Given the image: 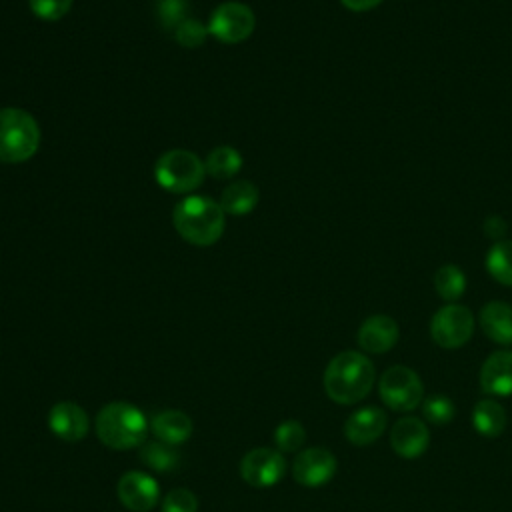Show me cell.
I'll return each instance as SVG.
<instances>
[{
	"label": "cell",
	"mask_w": 512,
	"mask_h": 512,
	"mask_svg": "<svg viewBox=\"0 0 512 512\" xmlns=\"http://www.w3.org/2000/svg\"><path fill=\"white\" fill-rule=\"evenodd\" d=\"M374 384V366L368 356L346 350L336 354L324 370V390L338 404H354L368 396Z\"/></svg>",
	"instance_id": "1"
},
{
	"label": "cell",
	"mask_w": 512,
	"mask_h": 512,
	"mask_svg": "<svg viewBox=\"0 0 512 512\" xmlns=\"http://www.w3.org/2000/svg\"><path fill=\"white\" fill-rule=\"evenodd\" d=\"M172 222L186 242L194 246H210L222 236L226 214L220 202L210 196L192 194L174 206Z\"/></svg>",
	"instance_id": "2"
},
{
	"label": "cell",
	"mask_w": 512,
	"mask_h": 512,
	"mask_svg": "<svg viewBox=\"0 0 512 512\" xmlns=\"http://www.w3.org/2000/svg\"><path fill=\"white\" fill-rule=\"evenodd\" d=\"M148 420L140 408L128 402H110L96 416L98 438L114 450H128L144 444Z\"/></svg>",
	"instance_id": "3"
},
{
	"label": "cell",
	"mask_w": 512,
	"mask_h": 512,
	"mask_svg": "<svg viewBox=\"0 0 512 512\" xmlns=\"http://www.w3.org/2000/svg\"><path fill=\"white\" fill-rule=\"evenodd\" d=\"M40 126L20 108H0V162L18 164L36 154Z\"/></svg>",
	"instance_id": "4"
},
{
	"label": "cell",
	"mask_w": 512,
	"mask_h": 512,
	"mask_svg": "<svg viewBox=\"0 0 512 512\" xmlns=\"http://www.w3.org/2000/svg\"><path fill=\"white\" fill-rule=\"evenodd\" d=\"M204 176V162L194 152L182 148L164 152L154 166V178L158 186L172 194H188L196 190Z\"/></svg>",
	"instance_id": "5"
},
{
	"label": "cell",
	"mask_w": 512,
	"mask_h": 512,
	"mask_svg": "<svg viewBox=\"0 0 512 512\" xmlns=\"http://www.w3.org/2000/svg\"><path fill=\"white\" fill-rule=\"evenodd\" d=\"M384 404L396 412H410L424 400L420 376L408 366H390L378 382Z\"/></svg>",
	"instance_id": "6"
},
{
	"label": "cell",
	"mask_w": 512,
	"mask_h": 512,
	"mask_svg": "<svg viewBox=\"0 0 512 512\" xmlns=\"http://www.w3.org/2000/svg\"><path fill=\"white\" fill-rule=\"evenodd\" d=\"M474 332V316L462 304L442 306L430 320V336L442 348L464 346Z\"/></svg>",
	"instance_id": "7"
},
{
	"label": "cell",
	"mask_w": 512,
	"mask_h": 512,
	"mask_svg": "<svg viewBox=\"0 0 512 512\" xmlns=\"http://www.w3.org/2000/svg\"><path fill=\"white\" fill-rule=\"evenodd\" d=\"M256 26V16L250 6L242 2H224L212 14L208 22V32L224 44L244 42Z\"/></svg>",
	"instance_id": "8"
},
{
	"label": "cell",
	"mask_w": 512,
	"mask_h": 512,
	"mask_svg": "<svg viewBox=\"0 0 512 512\" xmlns=\"http://www.w3.org/2000/svg\"><path fill=\"white\" fill-rule=\"evenodd\" d=\"M284 472L286 460L278 450L272 448H254L240 462L242 478L256 488L274 486Z\"/></svg>",
	"instance_id": "9"
},
{
	"label": "cell",
	"mask_w": 512,
	"mask_h": 512,
	"mask_svg": "<svg viewBox=\"0 0 512 512\" xmlns=\"http://www.w3.org/2000/svg\"><path fill=\"white\" fill-rule=\"evenodd\" d=\"M334 474H336V458L330 450L320 446L302 450L292 464L294 480L310 488L330 482Z\"/></svg>",
	"instance_id": "10"
},
{
	"label": "cell",
	"mask_w": 512,
	"mask_h": 512,
	"mask_svg": "<svg viewBox=\"0 0 512 512\" xmlns=\"http://www.w3.org/2000/svg\"><path fill=\"white\" fill-rule=\"evenodd\" d=\"M116 490L120 502L132 512H148L150 508H154L160 496V486L156 484V480L138 470L126 472L118 480Z\"/></svg>",
	"instance_id": "11"
},
{
	"label": "cell",
	"mask_w": 512,
	"mask_h": 512,
	"mask_svg": "<svg viewBox=\"0 0 512 512\" xmlns=\"http://www.w3.org/2000/svg\"><path fill=\"white\" fill-rule=\"evenodd\" d=\"M392 450L402 458H418L430 444L428 426L414 416L400 418L390 432Z\"/></svg>",
	"instance_id": "12"
},
{
	"label": "cell",
	"mask_w": 512,
	"mask_h": 512,
	"mask_svg": "<svg viewBox=\"0 0 512 512\" xmlns=\"http://www.w3.org/2000/svg\"><path fill=\"white\" fill-rule=\"evenodd\" d=\"M400 330L394 318L386 314H374L366 318L358 330V344L364 352L384 354L398 342Z\"/></svg>",
	"instance_id": "13"
},
{
	"label": "cell",
	"mask_w": 512,
	"mask_h": 512,
	"mask_svg": "<svg viewBox=\"0 0 512 512\" xmlns=\"http://www.w3.org/2000/svg\"><path fill=\"white\" fill-rule=\"evenodd\" d=\"M480 386L490 396L512 394V350L492 352L480 368Z\"/></svg>",
	"instance_id": "14"
},
{
	"label": "cell",
	"mask_w": 512,
	"mask_h": 512,
	"mask_svg": "<svg viewBox=\"0 0 512 512\" xmlns=\"http://www.w3.org/2000/svg\"><path fill=\"white\" fill-rule=\"evenodd\" d=\"M48 426L58 438H62L66 442H76L86 436L90 422H88L86 412L78 404L58 402L50 408Z\"/></svg>",
	"instance_id": "15"
},
{
	"label": "cell",
	"mask_w": 512,
	"mask_h": 512,
	"mask_svg": "<svg viewBox=\"0 0 512 512\" xmlns=\"http://www.w3.org/2000/svg\"><path fill=\"white\" fill-rule=\"evenodd\" d=\"M386 428V414L384 410L376 406H366L356 410L344 424V434L348 442L356 446H366L372 444L382 436Z\"/></svg>",
	"instance_id": "16"
},
{
	"label": "cell",
	"mask_w": 512,
	"mask_h": 512,
	"mask_svg": "<svg viewBox=\"0 0 512 512\" xmlns=\"http://www.w3.org/2000/svg\"><path fill=\"white\" fill-rule=\"evenodd\" d=\"M482 332L498 344H512V306L506 302H488L480 310Z\"/></svg>",
	"instance_id": "17"
},
{
	"label": "cell",
	"mask_w": 512,
	"mask_h": 512,
	"mask_svg": "<svg viewBox=\"0 0 512 512\" xmlns=\"http://www.w3.org/2000/svg\"><path fill=\"white\" fill-rule=\"evenodd\" d=\"M150 428L158 440L176 446L190 438L192 420L180 410H164L152 418Z\"/></svg>",
	"instance_id": "18"
},
{
	"label": "cell",
	"mask_w": 512,
	"mask_h": 512,
	"mask_svg": "<svg viewBox=\"0 0 512 512\" xmlns=\"http://www.w3.org/2000/svg\"><path fill=\"white\" fill-rule=\"evenodd\" d=\"M260 192L254 182L250 180H236L228 184L220 194V206L224 214L230 216H246L250 214L258 204Z\"/></svg>",
	"instance_id": "19"
},
{
	"label": "cell",
	"mask_w": 512,
	"mask_h": 512,
	"mask_svg": "<svg viewBox=\"0 0 512 512\" xmlns=\"http://www.w3.org/2000/svg\"><path fill=\"white\" fill-rule=\"evenodd\" d=\"M472 424H474L476 432L482 436H488V438L500 436L506 428V410L500 402H496L492 398L480 400L474 406Z\"/></svg>",
	"instance_id": "20"
},
{
	"label": "cell",
	"mask_w": 512,
	"mask_h": 512,
	"mask_svg": "<svg viewBox=\"0 0 512 512\" xmlns=\"http://www.w3.org/2000/svg\"><path fill=\"white\" fill-rule=\"evenodd\" d=\"M204 168H206V174L226 180L238 174V170L242 168V156L232 146H218L208 152L204 160Z\"/></svg>",
	"instance_id": "21"
},
{
	"label": "cell",
	"mask_w": 512,
	"mask_h": 512,
	"mask_svg": "<svg viewBox=\"0 0 512 512\" xmlns=\"http://www.w3.org/2000/svg\"><path fill=\"white\" fill-rule=\"evenodd\" d=\"M486 268L496 282L512 286V240H500L488 250Z\"/></svg>",
	"instance_id": "22"
},
{
	"label": "cell",
	"mask_w": 512,
	"mask_h": 512,
	"mask_svg": "<svg viewBox=\"0 0 512 512\" xmlns=\"http://www.w3.org/2000/svg\"><path fill=\"white\" fill-rule=\"evenodd\" d=\"M434 288L442 300L454 302L466 290V276L456 264H442L434 274Z\"/></svg>",
	"instance_id": "23"
},
{
	"label": "cell",
	"mask_w": 512,
	"mask_h": 512,
	"mask_svg": "<svg viewBox=\"0 0 512 512\" xmlns=\"http://www.w3.org/2000/svg\"><path fill=\"white\" fill-rule=\"evenodd\" d=\"M140 458L142 462L156 470V472H172L178 462H180V454L172 444L166 442H146L140 450Z\"/></svg>",
	"instance_id": "24"
},
{
	"label": "cell",
	"mask_w": 512,
	"mask_h": 512,
	"mask_svg": "<svg viewBox=\"0 0 512 512\" xmlns=\"http://www.w3.org/2000/svg\"><path fill=\"white\" fill-rule=\"evenodd\" d=\"M422 412L428 422L432 424H446L454 418L456 408L454 402L448 396L442 394H432L426 400H422Z\"/></svg>",
	"instance_id": "25"
},
{
	"label": "cell",
	"mask_w": 512,
	"mask_h": 512,
	"mask_svg": "<svg viewBox=\"0 0 512 512\" xmlns=\"http://www.w3.org/2000/svg\"><path fill=\"white\" fill-rule=\"evenodd\" d=\"M306 440V430L300 422L296 420H288L284 424H280L274 432V442L282 452H294L298 450Z\"/></svg>",
	"instance_id": "26"
},
{
	"label": "cell",
	"mask_w": 512,
	"mask_h": 512,
	"mask_svg": "<svg viewBox=\"0 0 512 512\" xmlns=\"http://www.w3.org/2000/svg\"><path fill=\"white\" fill-rule=\"evenodd\" d=\"M208 24L204 26L202 22L194 20V18H186L184 22H180L174 28V38L178 40V44L186 46V48H196L200 44H204V40L208 38Z\"/></svg>",
	"instance_id": "27"
},
{
	"label": "cell",
	"mask_w": 512,
	"mask_h": 512,
	"mask_svg": "<svg viewBox=\"0 0 512 512\" xmlns=\"http://www.w3.org/2000/svg\"><path fill=\"white\" fill-rule=\"evenodd\" d=\"M156 14H158V20L164 28L172 30L184 22L188 16V0H160L158 2V8H156Z\"/></svg>",
	"instance_id": "28"
},
{
	"label": "cell",
	"mask_w": 512,
	"mask_h": 512,
	"mask_svg": "<svg viewBox=\"0 0 512 512\" xmlns=\"http://www.w3.org/2000/svg\"><path fill=\"white\" fill-rule=\"evenodd\" d=\"M72 2L74 0H28L32 14L46 22H54L66 16L72 8Z\"/></svg>",
	"instance_id": "29"
},
{
	"label": "cell",
	"mask_w": 512,
	"mask_h": 512,
	"mask_svg": "<svg viewBox=\"0 0 512 512\" xmlns=\"http://www.w3.org/2000/svg\"><path fill=\"white\" fill-rule=\"evenodd\" d=\"M198 500L186 488H174L164 496L162 512H196Z\"/></svg>",
	"instance_id": "30"
},
{
	"label": "cell",
	"mask_w": 512,
	"mask_h": 512,
	"mask_svg": "<svg viewBox=\"0 0 512 512\" xmlns=\"http://www.w3.org/2000/svg\"><path fill=\"white\" fill-rule=\"evenodd\" d=\"M484 232L490 238H500L506 232V222L500 216H488L486 222H484Z\"/></svg>",
	"instance_id": "31"
},
{
	"label": "cell",
	"mask_w": 512,
	"mask_h": 512,
	"mask_svg": "<svg viewBox=\"0 0 512 512\" xmlns=\"http://www.w3.org/2000/svg\"><path fill=\"white\" fill-rule=\"evenodd\" d=\"M348 10L352 12H366V10H372L376 8L382 0H340Z\"/></svg>",
	"instance_id": "32"
}]
</instances>
